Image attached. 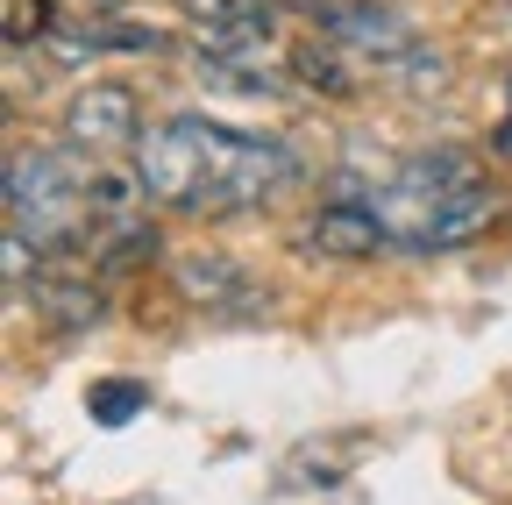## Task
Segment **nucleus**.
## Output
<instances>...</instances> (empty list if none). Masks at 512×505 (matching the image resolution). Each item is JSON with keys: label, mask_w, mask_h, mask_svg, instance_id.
<instances>
[{"label": "nucleus", "mask_w": 512, "mask_h": 505, "mask_svg": "<svg viewBox=\"0 0 512 505\" xmlns=\"http://www.w3.org/2000/svg\"><path fill=\"white\" fill-rule=\"evenodd\" d=\"M64 143L86 150V157H121L143 143V114H136V93H128L121 79H93L72 93V107H64Z\"/></svg>", "instance_id": "5"}, {"label": "nucleus", "mask_w": 512, "mask_h": 505, "mask_svg": "<svg viewBox=\"0 0 512 505\" xmlns=\"http://www.w3.org/2000/svg\"><path fill=\"white\" fill-rule=\"evenodd\" d=\"M285 72L306 86V93H320V100H349L356 93V79H370L356 57L342 50V43H328V36H313V43H299L292 57H285Z\"/></svg>", "instance_id": "7"}, {"label": "nucleus", "mask_w": 512, "mask_h": 505, "mask_svg": "<svg viewBox=\"0 0 512 505\" xmlns=\"http://www.w3.org/2000/svg\"><path fill=\"white\" fill-rule=\"evenodd\" d=\"M0 193H8V228H22L36 249H72L79 228L93 221L86 214V171L43 143H22L8 157V185Z\"/></svg>", "instance_id": "4"}, {"label": "nucleus", "mask_w": 512, "mask_h": 505, "mask_svg": "<svg viewBox=\"0 0 512 505\" xmlns=\"http://www.w3.org/2000/svg\"><path fill=\"white\" fill-rule=\"evenodd\" d=\"M143 406H150V392L136 385V377H107V385H93V392H86V413H93L100 427H128Z\"/></svg>", "instance_id": "10"}, {"label": "nucleus", "mask_w": 512, "mask_h": 505, "mask_svg": "<svg viewBox=\"0 0 512 505\" xmlns=\"http://www.w3.org/2000/svg\"><path fill=\"white\" fill-rule=\"evenodd\" d=\"M171 285L192 306H242V271H235V257H221V249H185L171 264Z\"/></svg>", "instance_id": "8"}, {"label": "nucleus", "mask_w": 512, "mask_h": 505, "mask_svg": "<svg viewBox=\"0 0 512 505\" xmlns=\"http://www.w3.org/2000/svg\"><path fill=\"white\" fill-rule=\"evenodd\" d=\"M36 306L50 313L57 328H100L107 321V299L93 292V278H36Z\"/></svg>", "instance_id": "9"}, {"label": "nucleus", "mask_w": 512, "mask_h": 505, "mask_svg": "<svg viewBox=\"0 0 512 505\" xmlns=\"http://www.w3.org/2000/svg\"><path fill=\"white\" fill-rule=\"evenodd\" d=\"M136 171L150 200L171 214H242V207H264L292 178V150L207 114H171L136 143Z\"/></svg>", "instance_id": "1"}, {"label": "nucleus", "mask_w": 512, "mask_h": 505, "mask_svg": "<svg viewBox=\"0 0 512 505\" xmlns=\"http://www.w3.org/2000/svg\"><path fill=\"white\" fill-rule=\"evenodd\" d=\"M313 36L342 43L363 72L392 79V86L434 93V86L448 79V57L413 29L399 8H384V0H328V8H313Z\"/></svg>", "instance_id": "3"}, {"label": "nucleus", "mask_w": 512, "mask_h": 505, "mask_svg": "<svg viewBox=\"0 0 512 505\" xmlns=\"http://www.w3.org/2000/svg\"><path fill=\"white\" fill-rule=\"evenodd\" d=\"M370 214L384 228V249L406 257H434V249H470L498 221V193L484 185L477 157L463 150H413L384 171L370 193Z\"/></svg>", "instance_id": "2"}, {"label": "nucleus", "mask_w": 512, "mask_h": 505, "mask_svg": "<svg viewBox=\"0 0 512 505\" xmlns=\"http://www.w3.org/2000/svg\"><path fill=\"white\" fill-rule=\"evenodd\" d=\"M498 157H512V93H505V121H498Z\"/></svg>", "instance_id": "11"}, {"label": "nucleus", "mask_w": 512, "mask_h": 505, "mask_svg": "<svg viewBox=\"0 0 512 505\" xmlns=\"http://www.w3.org/2000/svg\"><path fill=\"white\" fill-rule=\"evenodd\" d=\"M306 249H320V257H335V264H363V257L384 249V228H377L370 200H342V207H320L313 214Z\"/></svg>", "instance_id": "6"}]
</instances>
